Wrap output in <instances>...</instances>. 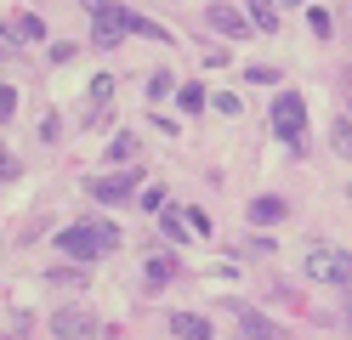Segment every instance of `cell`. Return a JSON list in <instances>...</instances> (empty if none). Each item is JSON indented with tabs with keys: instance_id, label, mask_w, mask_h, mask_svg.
I'll list each match as a JSON object with an SVG mask.
<instances>
[{
	"instance_id": "1",
	"label": "cell",
	"mask_w": 352,
	"mask_h": 340,
	"mask_svg": "<svg viewBox=\"0 0 352 340\" xmlns=\"http://www.w3.org/2000/svg\"><path fill=\"white\" fill-rule=\"evenodd\" d=\"M57 249L69 261H102L108 249H120V227L114 221H74L57 233Z\"/></svg>"
},
{
	"instance_id": "2",
	"label": "cell",
	"mask_w": 352,
	"mask_h": 340,
	"mask_svg": "<svg viewBox=\"0 0 352 340\" xmlns=\"http://www.w3.org/2000/svg\"><path fill=\"white\" fill-rule=\"evenodd\" d=\"M273 131H278V142L284 148H307V97L301 91H278L273 97Z\"/></svg>"
},
{
	"instance_id": "3",
	"label": "cell",
	"mask_w": 352,
	"mask_h": 340,
	"mask_svg": "<svg viewBox=\"0 0 352 340\" xmlns=\"http://www.w3.org/2000/svg\"><path fill=\"white\" fill-rule=\"evenodd\" d=\"M307 278H313V284H341V289H352V249L313 244V249H307Z\"/></svg>"
},
{
	"instance_id": "4",
	"label": "cell",
	"mask_w": 352,
	"mask_h": 340,
	"mask_svg": "<svg viewBox=\"0 0 352 340\" xmlns=\"http://www.w3.org/2000/svg\"><path fill=\"white\" fill-rule=\"evenodd\" d=\"M120 40H125V6H114V0H102V6L91 12V45H102V52H114Z\"/></svg>"
},
{
	"instance_id": "5",
	"label": "cell",
	"mask_w": 352,
	"mask_h": 340,
	"mask_svg": "<svg viewBox=\"0 0 352 340\" xmlns=\"http://www.w3.org/2000/svg\"><path fill=\"white\" fill-rule=\"evenodd\" d=\"M52 329H57V340H91L97 335V312L91 306H57Z\"/></svg>"
},
{
	"instance_id": "6",
	"label": "cell",
	"mask_w": 352,
	"mask_h": 340,
	"mask_svg": "<svg viewBox=\"0 0 352 340\" xmlns=\"http://www.w3.org/2000/svg\"><path fill=\"white\" fill-rule=\"evenodd\" d=\"M137 188H142V170H114V176L91 181V199L97 204H125V199H137Z\"/></svg>"
},
{
	"instance_id": "7",
	"label": "cell",
	"mask_w": 352,
	"mask_h": 340,
	"mask_svg": "<svg viewBox=\"0 0 352 340\" xmlns=\"http://www.w3.org/2000/svg\"><path fill=\"white\" fill-rule=\"evenodd\" d=\"M205 23L216 34H228V40H250V17L239 12V6H228V0H210V12H205Z\"/></svg>"
},
{
	"instance_id": "8",
	"label": "cell",
	"mask_w": 352,
	"mask_h": 340,
	"mask_svg": "<svg viewBox=\"0 0 352 340\" xmlns=\"http://www.w3.org/2000/svg\"><path fill=\"white\" fill-rule=\"evenodd\" d=\"M233 317H239V340H284V329L273 317H261L256 306H233Z\"/></svg>"
},
{
	"instance_id": "9",
	"label": "cell",
	"mask_w": 352,
	"mask_h": 340,
	"mask_svg": "<svg viewBox=\"0 0 352 340\" xmlns=\"http://www.w3.org/2000/svg\"><path fill=\"white\" fill-rule=\"evenodd\" d=\"M170 335L176 340H216L210 317H199V312H170Z\"/></svg>"
},
{
	"instance_id": "10",
	"label": "cell",
	"mask_w": 352,
	"mask_h": 340,
	"mask_svg": "<svg viewBox=\"0 0 352 340\" xmlns=\"http://www.w3.org/2000/svg\"><path fill=\"white\" fill-rule=\"evenodd\" d=\"M284 216H290V204H284L278 193H261V199H250V221H256V227H278Z\"/></svg>"
},
{
	"instance_id": "11",
	"label": "cell",
	"mask_w": 352,
	"mask_h": 340,
	"mask_svg": "<svg viewBox=\"0 0 352 340\" xmlns=\"http://www.w3.org/2000/svg\"><path fill=\"white\" fill-rule=\"evenodd\" d=\"M245 17L256 23L261 34H278V0H250V6H245Z\"/></svg>"
},
{
	"instance_id": "12",
	"label": "cell",
	"mask_w": 352,
	"mask_h": 340,
	"mask_svg": "<svg viewBox=\"0 0 352 340\" xmlns=\"http://www.w3.org/2000/svg\"><path fill=\"white\" fill-rule=\"evenodd\" d=\"M125 29H131V34H142V40H153V45H165V40H170V29H160V23H153V17L131 12V6H125Z\"/></svg>"
},
{
	"instance_id": "13",
	"label": "cell",
	"mask_w": 352,
	"mask_h": 340,
	"mask_svg": "<svg viewBox=\"0 0 352 340\" xmlns=\"http://www.w3.org/2000/svg\"><path fill=\"white\" fill-rule=\"evenodd\" d=\"M142 278H148V289H165V284L176 278V256H148Z\"/></svg>"
},
{
	"instance_id": "14",
	"label": "cell",
	"mask_w": 352,
	"mask_h": 340,
	"mask_svg": "<svg viewBox=\"0 0 352 340\" xmlns=\"http://www.w3.org/2000/svg\"><path fill=\"white\" fill-rule=\"evenodd\" d=\"M160 233H165L170 244H188V238H193V227L182 221V210H160Z\"/></svg>"
},
{
	"instance_id": "15",
	"label": "cell",
	"mask_w": 352,
	"mask_h": 340,
	"mask_svg": "<svg viewBox=\"0 0 352 340\" xmlns=\"http://www.w3.org/2000/svg\"><path fill=\"white\" fill-rule=\"evenodd\" d=\"M12 40H23V45L34 40V45H40V40H46V23H40L34 12H23V17H17V23H12Z\"/></svg>"
},
{
	"instance_id": "16",
	"label": "cell",
	"mask_w": 352,
	"mask_h": 340,
	"mask_svg": "<svg viewBox=\"0 0 352 340\" xmlns=\"http://www.w3.org/2000/svg\"><path fill=\"white\" fill-rule=\"evenodd\" d=\"M329 148L352 165V120H336V125H329Z\"/></svg>"
},
{
	"instance_id": "17",
	"label": "cell",
	"mask_w": 352,
	"mask_h": 340,
	"mask_svg": "<svg viewBox=\"0 0 352 340\" xmlns=\"http://www.w3.org/2000/svg\"><path fill=\"white\" fill-rule=\"evenodd\" d=\"M108 159H114V165H125V159H137V136H114V142H108Z\"/></svg>"
},
{
	"instance_id": "18",
	"label": "cell",
	"mask_w": 352,
	"mask_h": 340,
	"mask_svg": "<svg viewBox=\"0 0 352 340\" xmlns=\"http://www.w3.org/2000/svg\"><path fill=\"white\" fill-rule=\"evenodd\" d=\"M176 102H182V113H199L205 108V85H182V91H176Z\"/></svg>"
},
{
	"instance_id": "19",
	"label": "cell",
	"mask_w": 352,
	"mask_h": 340,
	"mask_svg": "<svg viewBox=\"0 0 352 340\" xmlns=\"http://www.w3.org/2000/svg\"><path fill=\"white\" fill-rule=\"evenodd\" d=\"M170 80H176V74H170V68H153V74H148V97H153V102H160V97H165V91H170Z\"/></svg>"
},
{
	"instance_id": "20",
	"label": "cell",
	"mask_w": 352,
	"mask_h": 340,
	"mask_svg": "<svg viewBox=\"0 0 352 340\" xmlns=\"http://www.w3.org/2000/svg\"><path fill=\"white\" fill-rule=\"evenodd\" d=\"M182 216H188V227H193V238H210V216L199 210V204H188Z\"/></svg>"
},
{
	"instance_id": "21",
	"label": "cell",
	"mask_w": 352,
	"mask_h": 340,
	"mask_svg": "<svg viewBox=\"0 0 352 340\" xmlns=\"http://www.w3.org/2000/svg\"><path fill=\"white\" fill-rule=\"evenodd\" d=\"M307 29H313V34H329V12H324V6H307Z\"/></svg>"
},
{
	"instance_id": "22",
	"label": "cell",
	"mask_w": 352,
	"mask_h": 340,
	"mask_svg": "<svg viewBox=\"0 0 352 340\" xmlns=\"http://www.w3.org/2000/svg\"><path fill=\"white\" fill-rule=\"evenodd\" d=\"M108 97H114V74H97L91 80V102H108Z\"/></svg>"
},
{
	"instance_id": "23",
	"label": "cell",
	"mask_w": 352,
	"mask_h": 340,
	"mask_svg": "<svg viewBox=\"0 0 352 340\" xmlns=\"http://www.w3.org/2000/svg\"><path fill=\"white\" fill-rule=\"evenodd\" d=\"M12 113H17V91H12V85H0V125H6Z\"/></svg>"
},
{
	"instance_id": "24",
	"label": "cell",
	"mask_w": 352,
	"mask_h": 340,
	"mask_svg": "<svg viewBox=\"0 0 352 340\" xmlns=\"http://www.w3.org/2000/svg\"><path fill=\"white\" fill-rule=\"evenodd\" d=\"M245 80H256V85H273V80H278V68H261V63H256V68H245Z\"/></svg>"
},
{
	"instance_id": "25",
	"label": "cell",
	"mask_w": 352,
	"mask_h": 340,
	"mask_svg": "<svg viewBox=\"0 0 352 340\" xmlns=\"http://www.w3.org/2000/svg\"><path fill=\"white\" fill-rule=\"evenodd\" d=\"M216 113H228V120L239 113V97H233V91H216Z\"/></svg>"
},
{
	"instance_id": "26",
	"label": "cell",
	"mask_w": 352,
	"mask_h": 340,
	"mask_svg": "<svg viewBox=\"0 0 352 340\" xmlns=\"http://www.w3.org/2000/svg\"><path fill=\"white\" fill-rule=\"evenodd\" d=\"M12 176H17V159H12V153H0V181H12Z\"/></svg>"
},
{
	"instance_id": "27",
	"label": "cell",
	"mask_w": 352,
	"mask_h": 340,
	"mask_svg": "<svg viewBox=\"0 0 352 340\" xmlns=\"http://www.w3.org/2000/svg\"><path fill=\"white\" fill-rule=\"evenodd\" d=\"M341 80H346V102H352V63H346V74H341Z\"/></svg>"
},
{
	"instance_id": "28",
	"label": "cell",
	"mask_w": 352,
	"mask_h": 340,
	"mask_svg": "<svg viewBox=\"0 0 352 340\" xmlns=\"http://www.w3.org/2000/svg\"><path fill=\"white\" fill-rule=\"evenodd\" d=\"M346 324H352V289H346Z\"/></svg>"
},
{
	"instance_id": "29",
	"label": "cell",
	"mask_w": 352,
	"mask_h": 340,
	"mask_svg": "<svg viewBox=\"0 0 352 340\" xmlns=\"http://www.w3.org/2000/svg\"><path fill=\"white\" fill-rule=\"evenodd\" d=\"M97 6H102V0H85V12H97Z\"/></svg>"
},
{
	"instance_id": "30",
	"label": "cell",
	"mask_w": 352,
	"mask_h": 340,
	"mask_svg": "<svg viewBox=\"0 0 352 340\" xmlns=\"http://www.w3.org/2000/svg\"><path fill=\"white\" fill-rule=\"evenodd\" d=\"M284 6H296V0H284ZM301 6H307V0H301Z\"/></svg>"
},
{
	"instance_id": "31",
	"label": "cell",
	"mask_w": 352,
	"mask_h": 340,
	"mask_svg": "<svg viewBox=\"0 0 352 340\" xmlns=\"http://www.w3.org/2000/svg\"><path fill=\"white\" fill-rule=\"evenodd\" d=\"M346 193H352V181H346Z\"/></svg>"
}]
</instances>
